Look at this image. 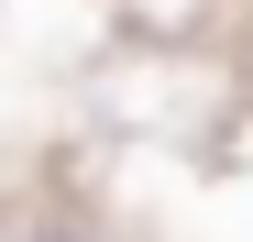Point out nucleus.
<instances>
[{
    "instance_id": "nucleus-1",
    "label": "nucleus",
    "mask_w": 253,
    "mask_h": 242,
    "mask_svg": "<svg viewBox=\"0 0 253 242\" xmlns=\"http://www.w3.org/2000/svg\"><path fill=\"white\" fill-rule=\"evenodd\" d=\"M22 242H88V231H66V220H33V231H22Z\"/></svg>"
}]
</instances>
